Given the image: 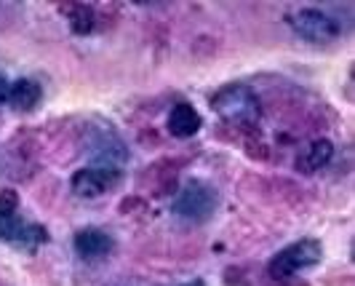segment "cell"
<instances>
[{"label": "cell", "mask_w": 355, "mask_h": 286, "mask_svg": "<svg viewBox=\"0 0 355 286\" xmlns=\"http://www.w3.org/2000/svg\"><path fill=\"white\" fill-rule=\"evenodd\" d=\"M0 241L17 246V249L35 251L49 241V230L35 222H27L19 214V201L14 190L0 193Z\"/></svg>", "instance_id": "obj_1"}, {"label": "cell", "mask_w": 355, "mask_h": 286, "mask_svg": "<svg viewBox=\"0 0 355 286\" xmlns=\"http://www.w3.org/2000/svg\"><path fill=\"white\" fill-rule=\"evenodd\" d=\"M211 108L214 112L235 126H249L257 124L259 118V102H257V94L249 86H241V83H232L219 89L211 96Z\"/></svg>", "instance_id": "obj_2"}, {"label": "cell", "mask_w": 355, "mask_h": 286, "mask_svg": "<svg viewBox=\"0 0 355 286\" xmlns=\"http://www.w3.org/2000/svg\"><path fill=\"white\" fill-rule=\"evenodd\" d=\"M320 260H323V249L315 238H302L297 244H288L286 249H281L267 265V273L275 278V281H286V278H294L297 273L302 270L315 268Z\"/></svg>", "instance_id": "obj_3"}, {"label": "cell", "mask_w": 355, "mask_h": 286, "mask_svg": "<svg viewBox=\"0 0 355 286\" xmlns=\"http://www.w3.org/2000/svg\"><path fill=\"white\" fill-rule=\"evenodd\" d=\"M216 212V193L206 182H190L174 201V214L187 222H206Z\"/></svg>", "instance_id": "obj_4"}, {"label": "cell", "mask_w": 355, "mask_h": 286, "mask_svg": "<svg viewBox=\"0 0 355 286\" xmlns=\"http://www.w3.org/2000/svg\"><path fill=\"white\" fill-rule=\"evenodd\" d=\"M288 24L310 43H331L339 37V24L329 14H323L318 8H302L297 14L288 17Z\"/></svg>", "instance_id": "obj_5"}, {"label": "cell", "mask_w": 355, "mask_h": 286, "mask_svg": "<svg viewBox=\"0 0 355 286\" xmlns=\"http://www.w3.org/2000/svg\"><path fill=\"white\" fill-rule=\"evenodd\" d=\"M121 182V171L112 166H91V169H80L72 174V193L78 198H99L115 190V185Z\"/></svg>", "instance_id": "obj_6"}, {"label": "cell", "mask_w": 355, "mask_h": 286, "mask_svg": "<svg viewBox=\"0 0 355 286\" xmlns=\"http://www.w3.org/2000/svg\"><path fill=\"white\" fill-rule=\"evenodd\" d=\"M72 246H75V251H78L80 260L96 262V260H105L107 254H112L115 241H112V235H110L107 230H99V228H83V230L75 233Z\"/></svg>", "instance_id": "obj_7"}, {"label": "cell", "mask_w": 355, "mask_h": 286, "mask_svg": "<svg viewBox=\"0 0 355 286\" xmlns=\"http://www.w3.org/2000/svg\"><path fill=\"white\" fill-rule=\"evenodd\" d=\"M200 126H203L200 112L193 105H187V102H179L177 108H171V112H168V131L177 140L196 137L198 131H200Z\"/></svg>", "instance_id": "obj_8"}, {"label": "cell", "mask_w": 355, "mask_h": 286, "mask_svg": "<svg viewBox=\"0 0 355 286\" xmlns=\"http://www.w3.org/2000/svg\"><path fill=\"white\" fill-rule=\"evenodd\" d=\"M40 96H43L40 83L33 81V78H21V81H17V83L11 86V91H8V105L17 110V112H30V110L37 108Z\"/></svg>", "instance_id": "obj_9"}, {"label": "cell", "mask_w": 355, "mask_h": 286, "mask_svg": "<svg viewBox=\"0 0 355 286\" xmlns=\"http://www.w3.org/2000/svg\"><path fill=\"white\" fill-rule=\"evenodd\" d=\"M331 155H334V147H331L329 140H313V142L300 153L297 169L304 171V174H313V171H318V169H323L326 163L331 161Z\"/></svg>", "instance_id": "obj_10"}, {"label": "cell", "mask_w": 355, "mask_h": 286, "mask_svg": "<svg viewBox=\"0 0 355 286\" xmlns=\"http://www.w3.org/2000/svg\"><path fill=\"white\" fill-rule=\"evenodd\" d=\"M70 22H72V30L75 33H91V24H94V8L91 6H72L70 11Z\"/></svg>", "instance_id": "obj_11"}, {"label": "cell", "mask_w": 355, "mask_h": 286, "mask_svg": "<svg viewBox=\"0 0 355 286\" xmlns=\"http://www.w3.org/2000/svg\"><path fill=\"white\" fill-rule=\"evenodd\" d=\"M8 91H11V83L6 75H0V102H8Z\"/></svg>", "instance_id": "obj_12"}, {"label": "cell", "mask_w": 355, "mask_h": 286, "mask_svg": "<svg viewBox=\"0 0 355 286\" xmlns=\"http://www.w3.org/2000/svg\"><path fill=\"white\" fill-rule=\"evenodd\" d=\"M184 286H203V281L198 278V281H190V284H184Z\"/></svg>", "instance_id": "obj_13"}]
</instances>
